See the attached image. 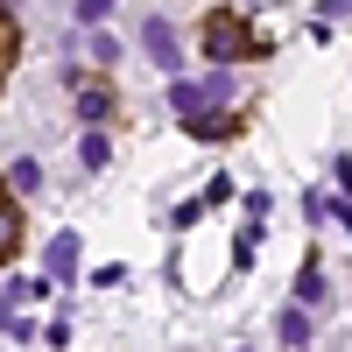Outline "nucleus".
Wrapping results in <instances>:
<instances>
[{
  "label": "nucleus",
  "instance_id": "obj_15",
  "mask_svg": "<svg viewBox=\"0 0 352 352\" xmlns=\"http://www.w3.org/2000/svg\"><path fill=\"white\" fill-rule=\"evenodd\" d=\"M338 14H352V0H331V8H324V21H338Z\"/></svg>",
  "mask_w": 352,
  "mask_h": 352
},
{
  "label": "nucleus",
  "instance_id": "obj_12",
  "mask_svg": "<svg viewBox=\"0 0 352 352\" xmlns=\"http://www.w3.org/2000/svg\"><path fill=\"white\" fill-rule=\"evenodd\" d=\"M296 296H303V303H324V275H317V268H303V282H296Z\"/></svg>",
  "mask_w": 352,
  "mask_h": 352
},
{
  "label": "nucleus",
  "instance_id": "obj_6",
  "mask_svg": "<svg viewBox=\"0 0 352 352\" xmlns=\"http://www.w3.org/2000/svg\"><path fill=\"white\" fill-rule=\"evenodd\" d=\"M85 56H92L99 71H113V64H120V43H113L106 28H85Z\"/></svg>",
  "mask_w": 352,
  "mask_h": 352
},
{
  "label": "nucleus",
  "instance_id": "obj_11",
  "mask_svg": "<svg viewBox=\"0 0 352 352\" xmlns=\"http://www.w3.org/2000/svg\"><path fill=\"white\" fill-rule=\"evenodd\" d=\"M275 331H282V345H303V338H310V317H303V310H282Z\"/></svg>",
  "mask_w": 352,
  "mask_h": 352
},
{
  "label": "nucleus",
  "instance_id": "obj_3",
  "mask_svg": "<svg viewBox=\"0 0 352 352\" xmlns=\"http://www.w3.org/2000/svg\"><path fill=\"white\" fill-rule=\"evenodd\" d=\"M184 134H190V141H232L240 127H232L226 113H212V106H204V113H184Z\"/></svg>",
  "mask_w": 352,
  "mask_h": 352
},
{
  "label": "nucleus",
  "instance_id": "obj_8",
  "mask_svg": "<svg viewBox=\"0 0 352 352\" xmlns=\"http://www.w3.org/2000/svg\"><path fill=\"white\" fill-rule=\"evenodd\" d=\"M8 190H14V197H36V190H43V169H36V162L21 155V162L8 169Z\"/></svg>",
  "mask_w": 352,
  "mask_h": 352
},
{
  "label": "nucleus",
  "instance_id": "obj_1",
  "mask_svg": "<svg viewBox=\"0 0 352 352\" xmlns=\"http://www.w3.org/2000/svg\"><path fill=\"white\" fill-rule=\"evenodd\" d=\"M261 50H268V36H254V28H247V14H212V21H204V56H212V64H240V56H261Z\"/></svg>",
  "mask_w": 352,
  "mask_h": 352
},
{
  "label": "nucleus",
  "instance_id": "obj_4",
  "mask_svg": "<svg viewBox=\"0 0 352 352\" xmlns=\"http://www.w3.org/2000/svg\"><path fill=\"white\" fill-rule=\"evenodd\" d=\"M78 120H85V127L113 120V85H78Z\"/></svg>",
  "mask_w": 352,
  "mask_h": 352
},
{
  "label": "nucleus",
  "instance_id": "obj_10",
  "mask_svg": "<svg viewBox=\"0 0 352 352\" xmlns=\"http://www.w3.org/2000/svg\"><path fill=\"white\" fill-rule=\"evenodd\" d=\"M197 106H204V92H197V85H184V78H176V85H169V113L184 120V113H197Z\"/></svg>",
  "mask_w": 352,
  "mask_h": 352
},
{
  "label": "nucleus",
  "instance_id": "obj_5",
  "mask_svg": "<svg viewBox=\"0 0 352 352\" xmlns=\"http://www.w3.org/2000/svg\"><path fill=\"white\" fill-rule=\"evenodd\" d=\"M78 247H85L78 232H56V240H50V275H56V282H71V275H78Z\"/></svg>",
  "mask_w": 352,
  "mask_h": 352
},
{
  "label": "nucleus",
  "instance_id": "obj_2",
  "mask_svg": "<svg viewBox=\"0 0 352 352\" xmlns=\"http://www.w3.org/2000/svg\"><path fill=\"white\" fill-rule=\"evenodd\" d=\"M141 50H148V64L176 78V64H184V36L162 21V14H141Z\"/></svg>",
  "mask_w": 352,
  "mask_h": 352
},
{
  "label": "nucleus",
  "instance_id": "obj_7",
  "mask_svg": "<svg viewBox=\"0 0 352 352\" xmlns=\"http://www.w3.org/2000/svg\"><path fill=\"white\" fill-rule=\"evenodd\" d=\"M14 247H21V212L0 197V261H14Z\"/></svg>",
  "mask_w": 352,
  "mask_h": 352
},
{
  "label": "nucleus",
  "instance_id": "obj_14",
  "mask_svg": "<svg viewBox=\"0 0 352 352\" xmlns=\"http://www.w3.org/2000/svg\"><path fill=\"white\" fill-rule=\"evenodd\" d=\"M14 50V14H8V0H0V56Z\"/></svg>",
  "mask_w": 352,
  "mask_h": 352
},
{
  "label": "nucleus",
  "instance_id": "obj_13",
  "mask_svg": "<svg viewBox=\"0 0 352 352\" xmlns=\"http://www.w3.org/2000/svg\"><path fill=\"white\" fill-rule=\"evenodd\" d=\"M113 14V0H78V21H106Z\"/></svg>",
  "mask_w": 352,
  "mask_h": 352
},
{
  "label": "nucleus",
  "instance_id": "obj_9",
  "mask_svg": "<svg viewBox=\"0 0 352 352\" xmlns=\"http://www.w3.org/2000/svg\"><path fill=\"white\" fill-rule=\"evenodd\" d=\"M78 162H85V169H106V162H113V141H106V134H85V141H78Z\"/></svg>",
  "mask_w": 352,
  "mask_h": 352
}]
</instances>
